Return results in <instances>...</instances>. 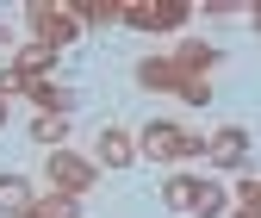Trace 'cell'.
<instances>
[{"label":"cell","instance_id":"cell-1","mask_svg":"<svg viewBox=\"0 0 261 218\" xmlns=\"http://www.w3.org/2000/svg\"><path fill=\"white\" fill-rule=\"evenodd\" d=\"M137 162H168V168H187V162H205V137L180 118H149L137 131Z\"/></svg>","mask_w":261,"mask_h":218},{"label":"cell","instance_id":"cell-2","mask_svg":"<svg viewBox=\"0 0 261 218\" xmlns=\"http://www.w3.org/2000/svg\"><path fill=\"white\" fill-rule=\"evenodd\" d=\"M44 187L50 193H69V200H87L93 187H100V162L93 156H81V150H44Z\"/></svg>","mask_w":261,"mask_h":218},{"label":"cell","instance_id":"cell-3","mask_svg":"<svg viewBox=\"0 0 261 218\" xmlns=\"http://www.w3.org/2000/svg\"><path fill=\"white\" fill-rule=\"evenodd\" d=\"M25 31H31V44H44V50H69L75 38H87L81 31V19L69 13V0H31L25 7Z\"/></svg>","mask_w":261,"mask_h":218},{"label":"cell","instance_id":"cell-4","mask_svg":"<svg viewBox=\"0 0 261 218\" xmlns=\"http://www.w3.org/2000/svg\"><path fill=\"white\" fill-rule=\"evenodd\" d=\"M193 19V0H130V7H118V25L143 31V38H180Z\"/></svg>","mask_w":261,"mask_h":218},{"label":"cell","instance_id":"cell-5","mask_svg":"<svg viewBox=\"0 0 261 218\" xmlns=\"http://www.w3.org/2000/svg\"><path fill=\"white\" fill-rule=\"evenodd\" d=\"M249 143H255V137L243 131V125H218V131L205 137V162H212L218 175H237V168L249 162Z\"/></svg>","mask_w":261,"mask_h":218},{"label":"cell","instance_id":"cell-6","mask_svg":"<svg viewBox=\"0 0 261 218\" xmlns=\"http://www.w3.org/2000/svg\"><path fill=\"white\" fill-rule=\"evenodd\" d=\"M93 162H100V175H112V168H137V131H124V125H106L100 137H93Z\"/></svg>","mask_w":261,"mask_h":218},{"label":"cell","instance_id":"cell-7","mask_svg":"<svg viewBox=\"0 0 261 218\" xmlns=\"http://www.w3.org/2000/svg\"><path fill=\"white\" fill-rule=\"evenodd\" d=\"M162 56H168V62H174V69H180L187 81H205V75L218 69V62H224V56H218V44H205V38H174Z\"/></svg>","mask_w":261,"mask_h":218},{"label":"cell","instance_id":"cell-8","mask_svg":"<svg viewBox=\"0 0 261 218\" xmlns=\"http://www.w3.org/2000/svg\"><path fill=\"white\" fill-rule=\"evenodd\" d=\"M19 100L38 112V118H69V112H75V93L62 87V81H25Z\"/></svg>","mask_w":261,"mask_h":218},{"label":"cell","instance_id":"cell-9","mask_svg":"<svg viewBox=\"0 0 261 218\" xmlns=\"http://www.w3.org/2000/svg\"><path fill=\"white\" fill-rule=\"evenodd\" d=\"M137 87H143V93H180L187 75L174 69L168 56H137Z\"/></svg>","mask_w":261,"mask_h":218},{"label":"cell","instance_id":"cell-10","mask_svg":"<svg viewBox=\"0 0 261 218\" xmlns=\"http://www.w3.org/2000/svg\"><path fill=\"white\" fill-rule=\"evenodd\" d=\"M31 200H38V181H31V175H19V168L0 175V218H25Z\"/></svg>","mask_w":261,"mask_h":218},{"label":"cell","instance_id":"cell-11","mask_svg":"<svg viewBox=\"0 0 261 218\" xmlns=\"http://www.w3.org/2000/svg\"><path fill=\"white\" fill-rule=\"evenodd\" d=\"M193 193H199V168H168V181H162V206L193 218Z\"/></svg>","mask_w":261,"mask_h":218},{"label":"cell","instance_id":"cell-12","mask_svg":"<svg viewBox=\"0 0 261 218\" xmlns=\"http://www.w3.org/2000/svg\"><path fill=\"white\" fill-rule=\"evenodd\" d=\"M13 69L25 75V81H50L56 75V50H44V44H31V38H19V50L7 56Z\"/></svg>","mask_w":261,"mask_h":218},{"label":"cell","instance_id":"cell-13","mask_svg":"<svg viewBox=\"0 0 261 218\" xmlns=\"http://www.w3.org/2000/svg\"><path fill=\"white\" fill-rule=\"evenodd\" d=\"M193 218H230V187L199 175V193H193Z\"/></svg>","mask_w":261,"mask_h":218},{"label":"cell","instance_id":"cell-14","mask_svg":"<svg viewBox=\"0 0 261 218\" xmlns=\"http://www.w3.org/2000/svg\"><path fill=\"white\" fill-rule=\"evenodd\" d=\"M25 218H87V200H69V193H50V187H38V200H31Z\"/></svg>","mask_w":261,"mask_h":218},{"label":"cell","instance_id":"cell-15","mask_svg":"<svg viewBox=\"0 0 261 218\" xmlns=\"http://www.w3.org/2000/svg\"><path fill=\"white\" fill-rule=\"evenodd\" d=\"M118 7H124V0H69V13L81 19V31L93 25V31H100V25H118Z\"/></svg>","mask_w":261,"mask_h":218},{"label":"cell","instance_id":"cell-16","mask_svg":"<svg viewBox=\"0 0 261 218\" xmlns=\"http://www.w3.org/2000/svg\"><path fill=\"white\" fill-rule=\"evenodd\" d=\"M31 137H38V150H62V137H69V118H31Z\"/></svg>","mask_w":261,"mask_h":218},{"label":"cell","instance_id":"cell-17","mask_svg":"<svg viewBox=\"0 0 261 218\" xmlns=\"http://www.w3.org/2000/svg\"><path fill=\"white\" fill-rule=\"evenodd\" d=\"M174 100H180V106H193V112H199V106H212V81H187Z\"/></svg>","mask_w":261,"mask_h":218},{"label":"cell","instance_id":"cell-18","mask_svg":"<svg viewBox=\"0 0 261 218\" xmlns=\"http://www.w3.org/2000/svg\"><path fill=\"white\" fill-rule=\"evenodd\" d=\"M19 93H25V75L13 62H0V100H19Z\"/></svg>","mask_w":261,"mask_h":218},{"label":"cell","instance_id":"cell-19","mask_svg":"<svg viewBox=\"0 0 261 218\" xmlns=\"http://www.w3.org/2000/svg\"><path fill=\"white\" fill-rule=\"evenodd\" d=\"M13 50H19V31H13V25H0V56H13Z\"/></svg>","mask_w":261,"mask_h":218},{"label":"cell","instance_id":"cell-20","mask_svg":"<svg viewBox=\"0 0 261 218\" xmlns=\"http://www.w3.org/2000/svg\"><path fill=\"white\" fill-rule=\"evenodd\" d=\"M249 25H255V38H261V7H255V13H249Z\"/></svg>","mask_w":261,"mask_h":218},{"label":"cell","instance_id":"cell-21","mask_svg":"<svg viewBox=\"0 0 261 218\" xmlns=\"http://www.w3.org/2000/svg\"><path fill=\"white\" fill-rule=\"evenodd\" d=\"M230 218H261V212H237V206H230Z\"/></svg>","mask_w":261,"mask_h":218},{"label":"cell","instance_id":"cell-22","mask_svg":"<svg viewBox=\"0 0 261 218\" xmlns=\"http://www.w3.org/2000/svg\"><path fill=\"white\" fill-rule=\"evenodd\" d=\"M7 106H13V100H0V125H7Z\"/></svg>","mask_w":261,"mask_h":218}]
</instances>
